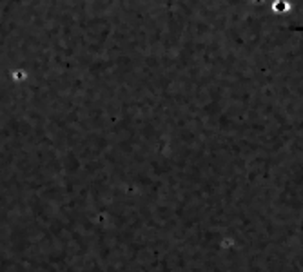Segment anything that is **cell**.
<instances>
[{
    "label": "cell",
    "mask_w": 303,
    "mask_h": 272,
    "mask_svg": "<svg viewBox=\"0 0 303 272\" xmlns=\"http://www.w3.org/2000/svg\"><path fill=\"white\" fill-rule=\"evenodd\" d=\"M291 29H293V31H303V26L302 27H291Z\"/></svg>",
    "instance_id": "1"
}]
</instances>
